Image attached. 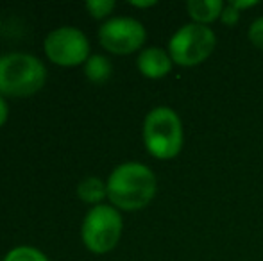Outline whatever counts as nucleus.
I'll use <instances>...</instances> for the list:
<instances>
[{"label": "nucleus", "mask_w": 263, "mask_h": 261, "mask_svg": "<svg viewBox=\"0 0 263 261\" xmlns=\"http://www.w3.org/2000/svg\"><path fill=\"white\" fill-rule=\"evenodd\" d=\"M111 73H113L111 61L106 56H101V54H93L84 63V75L93 84H104L111 77Z\"/></svg>", "instance_id": "nucleus-11"}, {"label": "nucleus", "mask_w": 263, "mask_h": 261, "mask_svg": "<svg viewBox=\"0 0 263 261\" xmlns=\"http://www.w3.org/2000/svg\"><path fill=\"white\" fill-rule=\"evenodd\" d=\"M47 81V68L32 54L9 52L0 56V95L31 97Z\"/></svg>", "instance_id": "nucleus-2"}, {"label": "nucleus", "mask_w": 263, "mask_h": 261, "mask_svg": "<svg viewBox=\"0 0 263 261\" xmlns=\"http://www.w3.org/2000/svg\"><path fill=\"white\" fill-rule=\"evenodd\" d=\"M147 31L142 22L129 16H115L106 20L99 29V42L107 52L127 56L143 47Z\"/></svg>", "instance_id": "nucleus-7"}, {"label": "nucleus", "mask_w": 263, "mask_h": 261, "mask_svg": "<svg viewBox=\"0 0 263 261\" xmlns=\"http://www.w3.org/2000/svg\"><path fill=\"white\" fill-rule=\"evenodd\" d=\"M231 4H233V6H235L238 11H242V9H249V7L258 6V2H231Z\"/></svg>", "instance_id": "nucleus-18"}, {"label": "nucleus", "mask_w": 263, "mask_h": 261, "mask_svg": "<svg viewBox=\"0 0 263 261\" xmlns=\"http://www.w3.org/2000/svg\"><path fill=\"white\" fill-rule=\"evenodd\" d=\"M172 57L168 52H165L159 47H149V49L142 50L136 59V66H138L140 73L147 79H161L166 77L172 72Z\"/></svg>", "instance_id": "nucleus-8"}, {"label": "nucleus", "mask_w": 263, "mask_h": 261, "mask_svg": "<svg viewBox=\"0 0 263 261\" xmlns=\"http://www.w3.org/2000/svg\"><path fill=\"white\" fill-rule=\"evenodd\" d=\"M186 11L194 24L210 25L222 16L224 2L222 0H190L186 4Z\"/></svg>", "instance_id": "nucleus-9"}, {"label": "nucleus", "mask_w": 263, "mask_h": 261, "mask_svg": "<svg viewBox=\"0 0 263 261\" xmlns=\"http://www.w3.org/2000/svg\"><path fill=\"white\" fill-rule=\"evenodd\" d=\"M247 36H249V42L253 43L256 49L263 50V16L256 18V20L251 24Z\"/></svg>", "instance_id": "nucleus-14"}, {"label": "nucleus", "mask_w": 263, "mask_h": 261, "mask_svg": "<svg viewBox=\"0 0 263 261\" xmlns=\"http://www.w3.org/2000/svg\"><path fill=\"white\" fill-rule=\"evenodd\" d=\"M77 197L83 202L99 206L104 198H107V186L99 177H86L77 185Z\"/></svg>", "instance_id": "nucleus-10"}, {"label": "nucleus", "mask_w": 263, "mask_h": 261, "mask_svg": "<svg viewBox=\"0 0 263 261\" xmlns=\"http://www.w3.org/2000/svg\"><path fill=\"white\" fill-rule=\"evenodd\" d=\"M124 229V220L118 209L109 204L93 206L86 213L81 227L84 247L93 254H106L118 245Z\"/></svg>", "instance_id": "nucleus-4"}, {"label": "nucleus", "mask_w": 263, "mask_h": 261, "mask_svg": "<svg viewBox=\"0 0 263 261\" xmlns=\"http://www.w3.org/2000/svg\"><path fill=\"white\" fill-rule=\"evenodd\" d=\"M183 122L166 106L154 108L143 120V143L147 152L161 161L174 159L183 149Z\"/></svg>", "instance_id": "nucleus-3"}, {"label": "nucleus", "mask_w": 263, "mask_h": 261, "mask_svg": "<svg viewBox=\"0 0 263 261\" xmlns=\"http://www.w3.org/2000/svg\"><path fill=\"white\" fill-rule=\"evenodd\" d=\"M86 9L93 18L102 20V18H106L107 14L113 13L115 2L113 0H90V2H86Z\"/></svg>", "instance_id": "nucleus-13"}, {"label": "nucleus", "mask_w": 263, "mask_h": 261, "mask_svg": "<svg viewBox=\"0 0 263 261\" xmlns=\"http://www.w3.org/2000/svg\"><path fill=\"white\" fill-rule=\"evenodd\" d=\"M7 116H9V106H7L6 98L0 95V127L7 122Z\"/></svg>", "instance_id": "nucleus-16"}, {"label": "nucleus", "mask_w": 263, "mask_h": 261, "mask_svg": "<svg viewBox=\"0 0 263 261\" xmlns=\"http://www.w3.org/2000/svg\"><path fill=\"white\" fill-rule=\"evenodd\" d=\"M129 4H131L133 7H140V9H147V7L156 6V2H154V0H149V2H135V0H131Z\"/></svg>", "instance_id": "nucleus-17"}, {"label": "nucleus", "mask_w": 263, "mask_h": 261, "mask_svg": "<svg viewBox=\"0 0 263 261\" xmlns=\"http://www.w3.org/2000/svg\"><path fill=\"white\" fill-rule=\"evenodd\" d=\"M43 50L54 65L79 66L90 57V42L81 29L65 25L47 34Z\"/></svg>", "instance_id": "nucleus-6"}, {"label": "nucleus", "mask_w": 263, "mask_h": 261, "mask_svg": "<svg viewBox=\"0 0 263 261\" xmlns=\"http://www.w3.org/2000/svg\"><path fill=\"white\" fill-rule=\"evenodd\" d=\"M111 206L124 211H136L153 202L158 192L154 172L143 163H122L106 181Z\"/></svg>", "instance_id": "nucleus-1"}, {"label": "nucleus", "mask_w": 263, "mask_h": 261, "mask_svg": "<svg viewBox=\"0 0 263 261\" xmlns=\"http://www.w3.org/2000/svg\"><path fill=\"white\" fill-rule=\"evenodd\" d=\"M2 261H49V258L40 249L29 247V245H20V247L11 249L4 256Z\"/></svg>", "instance_id": "nucleus-12"}, {"label": "nucleus", "mask_w": 263, "mask_h": 261, "mask_svg": "<svg viewBox=\"0 0 263 261\" xmlns=\"http://www.w3.org/2000/svg\"><path fill=\"white\" fill-rule=\"evenodd\" d=\"M220 20L224 22L226 25L233 27V25L238 24V20H240V11L236 9V7L233 6V4H228V6H224V11H222Z\"/></svg>", "instance_id": "nucleus-15"}, {"label": "nucleus", "mask_w": 263, "mask_h": 261, "mask_svg": "<svg viewBox=\"0 0 263 261\" xmlns=\"http://www.w3.org/2000/svg\"><path fill=\"white\" fill-rule=\"evenodd\" d=\"M0 25H2V22H0Z\"/></svg>", "instance_id": "nucleus-19"}, {"label": "nucleus", "mask_w": 263, "mask_h": 261, "mask_svg": "<svg viewBox=\"0 0 263 261\" xmlns=\"http://www.w3.org/2000/svg\"><path fill=\"white\" fill-rule=\"evenodd\" d=\"M217 47V36L208 25L186 24L176 31L168 42V54L179 66H197L204 63Z\"/></svg>", "instance_id": "nucleus-5"}]
</instances>
